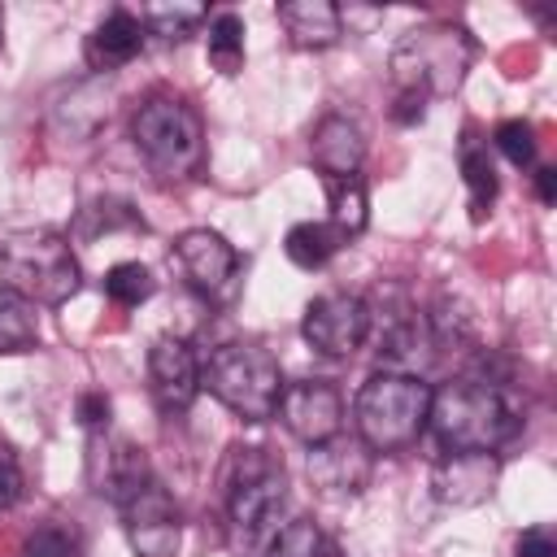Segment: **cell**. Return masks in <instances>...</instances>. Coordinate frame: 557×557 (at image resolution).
<instances>
[{
	"mask_svg": "<svg viewBox=\"0 0 557 557\" xmlns=\"http://www.w3.org/2000/svg\"><path fill=\"white\" fill-rule=\"evenodd\" d=\"M426 426L444 453H496L522 426V405L505 383L487 374H461L431 392Z\"/></svg>",
	"mask_w": 557,
	"mask_h": 557,
	"instance_id": "obj_1",
	"label": "cell"
},
{
	"mask_svg": "<svg viewBox=\"0 0 557 557\" xmlns=\"http://www.w3.org/2000/svg\"><path fill=\"white\" fill-rule=\"evenodd\" d=\"M205 52H209V61H213L218 74H239V65H244V22L235 13L209 17Z\"/></svg>",
	"mask_w": 557,
	"mask_h": 557,
	"instance_id": "obj_22",
	"label": "cell"
},
{
	"mask_svg": "<svg viewBox=\"0 0 557 557\" xmlns=\"http://www.w3.org/2000/svg\"><path fill=\"white\" fill-rule=\"evenodd\" d=\"M278 422L309 448L335 440L344 431V396L335 383L326 379H300V383H283L278 392Z\"/></svg>",
	"mask_w": 557,
	"mask_h": 557,
	"instance_id": "obj_10",
	"label": "cell"
},
{
	"mask_svg": "<svg viewBox=\"0 0 557 557\" xmlns=\"http://www.w3.org/2000/svg\"><path fill=\"white\" fill-rule=\"evenodd\" d=\"M0 30H4V17H0Z\"/></svg>",
	"mask_w": 557,
	"mask_h": 557,
	"instance_id": "obj_34",
	"label": "cell"
},
{
	"mask_svg": "<svg viewBox=\"0 0 557 557\" xmlns=\"http://www.w3.org/2000/svg\"><path fill=\"white\" fill-rule=\"evenodd\" d=\"M152 292H157V278H152V270L139 265V261H117V265L104 274V296H109L113 305L135 309V305H144Z\"/></svg>",
	"mask_w": 557,
	"mask_h": 557,
	"instance_id": "obj_23",
	"label": "cell"
},
{
	"mask_svg": "<svg viewBox=\"0 0 557 557\" xmlns=\"http://www.w3.org/2000/svg\"><path fill=\"white\" fill-rule=\"evenodd\" d=\"M22 496V461L17 453L0 440V509H13Z\"/></svg>",
	"mask_w": 557,
	"mask_h": 557,
	"instance_id": "obj_29",
	"label": "cell"
},
{
	"mask_svg": "<svg viewBox=\"0 0 557 557\" xmlns=\"http://www.w3.org/2000/svg\"><path fill=\"white\" fill-rule=\"evenodd\" d=\"M422 113H426V96H413V91H396V109H392V117L396 122H422Z\"/></svg>",
	"mask_w": 557,
	"mask_h": 557,
	"instance_id": "obj_32",
	"label": "cell"
},
{
	"mask_svg": "<svg viewBox=\"0 0 557 557\" xmlns=\"http://www.w3.org/2000/svg\"><path fill=\"white\" fill-rule=\"evenodd\" d=\"M322 191H326V209H331V226L348 239L357 231H366L370 222V196L361 174H322Z\"/></svg>",
	"mask_w": 557,
	"mask_h": 557,
	"instance_id": "obj_18",
	"label": "cell"
},
{
	"mask_svg": "<svg viewBox=\"0 0 557 557\" xmlns=\"http://www.w3.org/2000/svg\"><path fill=\"white\" fill-rule=\"evenodd\" d=\"M22 557H83V540L74 527H61V522H44L26 535L22 544Z\"/></svg>",
	"mask_w": 557,
	"mask_h": 557,
	"instance_id": "obj_26",
	"label": "cell"
},
{
	"mask_svg": "<svg viewBox=\"0 0 557 557\" xmlns=\"http://www.w3.org/2000/svg\"><path fill=\"white\" fill-rule=\"evenodd\" d=\"M274 13H278V26L287 30L292 48H305V52H322V48L339 44V35H344V13L331 0H287Z\"/></svg>",
	"mask_w": 557,
	"mask_h": 557,
	"instance_id": "obj_15",
	"label": "cell"
},
{
	"mask_svg": "<svg viewBox=\"0 0 557 557\" xmlns=\"http://www.w3.org/2000/svg\"><path fill=\"white\" fill-rule=\"evenodd\" d=\"M300 335L322 357H352L366 344V335H370L366 296H352V292H322V296H313L305 305Z\"/></svg>",
	"mask_w": 557,
	"mask_h": 557,
	"instance_id": "obj_9",
	"label": "cell"
},
{
	"mask_svg": "<svg viewBox=\"0 0 557 557\" xmlns=\"http://www.w3.org/2000/svg\"><path fill=\"white\" fill-rule=\"evenodd\" d=\"M461 174H466V191H470V218L483 222V213L492 209V200L500 191V178L487 157V144H479L474 131H466V139H461Z\"/></svg>",
	"mask_w": 557,
	"mask_h": 557,
	"instance_id": "obj_19",
	"label": "cell"
},
{
	"mask_svg": "<svg viewBox=\"0 0 557 557\" xmlns=\"http://www.w3.org/2000/svg\"><path fill=\"white\" fill-rule=\"evenodd\" d=\"M496 474V453H444L431 466V496L440 505H479L492 496Z\"/></svg>",
	"mask_w": 557,
	"mask_h": 557,
	"instance_id": "obj_13",
	"label": "cell"
},
{
	"mask_svg": "<svg viewBox=\"0 0 557 557\" xmlns=\"http://www.w3.org/2000/svg\"><path fill=\"white\" fill-rule=\"evenodd\" d=\"M170 257L178 261L183 278H187L196 292H205V296L226 292L231 278H235V270H239V252H235L218 231H209V226L183 231V235L174 239V252H170Z\"/></svg>",
	"mask_w": 557,
	"mask_h": 557,
	"instance_id": "obj_12",
	"label": "cell"
},
{
	"mask_svg": "<svg viewBox=\"0 0 557 557\" xmlns=\"http://www.w3.org/2000/svg\"><path fill=\"white\" fill-rule=\"evenodd\" d=\"M200 387H209V396H218L235 418L265 422L278 409L283 370H278V357L270 348L235 339V344H218L205 357Z\"/></svg>",
	"mask_w": 557,
	"mask_h": 557,
	"instance_id": "obj_7",
	"label": "cell"
},
{
	"mask_svg": "<svg viewBox=\"0 0 557 557\" xmlns=\"http://www.w3.org/2000/svg\"><path fill=\"white\" fill-rule=\"evenodd\" d=\"M0 278L9 292H17L22 300L30 305H65L83 274H78V261L70 252V239L39 226V231H9L0 239Z\"/></svg>",
	"mask_w": 557,
	"mask_h": 557,
	"instance_id": "obj_6",
	"label": "cell"
},
{
	"mask_svg": "<svg viewBox=\"0 0 557 557\" xmlns=\"http://www.w3.org/2000/svg\"><path fill=\"white\" fill-rule=\"evenodd\" d=\"M426 413H431V387L422 383V374L379 370L361 383L352 400L357 440L370 453H400L418 444V435L426 431Z\"/></svg>",
	"mask_w": 557,
	"mask_h": 557,
	"instance_id": "obj_3",
	"label": "cell"
},
{
	"mask_svg": "<svg viewBox=\"0 0 557 557\" xmlns=\"http://www.w3.org/2000/svg\"><path fill=\"white\" fill-rule=\"evenodd\" d=\"M265 557H326V540L309 518H292V522L278 527Z\"/></svg>",
	"mask_w": 557,
	"mask_h": 557,
	"instance_id": "obj_24",
	"label": "cell"
},
{
	"mask_svg": "<svg viewBox=\"0 0 557 557\" xmlns=\"http://www.w3.org/2000/svg\"><path fill=\"white\" fill-rule=\"evenodd\" d=\"M309 152H313V165L322 174H357L366 161V135L348 113H326L313 126Z\"/></svg>",
	"mask_w": 557,
	"mask_h": 557,
	"instance_id": "obj_16",
	"label": "cell"
},
{
	"mask_svg": "<svg viewBox=\"0 0 557 557\" xmlns=\"http://www.w3.org/2000/svg\"><path fill=\"white\" fill-rule=\"evenodd\" d=\"M144 48V22L131 13V9H113L83 44V57L96 74H113L122 70L126 61H135Z\"/></svg>",
	"mask_w": 557,
	"mask_h": 557,
	"instance_id": "obj_14",
	"label": "cell"
},
{
	"mask_svg": "<svg viewBox=\"0 0 557 557\" xmlns=\"http://www.w3.org/2000/svg\"><path fill=\"white\" fill-rule=\"evenodd\" d=\"M117 513H122V531H126L135 557H174L178 553L183 518H178L174 496L157 483V474L144 487H135L126 500H117Z\"/></svg>",
	"mask_w": 557,
	"mask_h": 557,
	"instance_id": "obj_8",
	"label": "cell"
},
{
	"mask_svg": "<svg viewBox=\"0 0 557 557\" xmlns=\"http://www.w3.org/2000/svg\"><path fill=\"white\" fill-rule=\"evenodd\" d=\"M113 226H144V222H139V213H135L126 200H113V196H104V200H96L91 209H83V231H87V235L113 231Z\"/></svg>",
	"mask_w": 557,
	"mask_h": 557,
	"instance_id": "obj_28",
	"label": "cell"
},
{
	"mask_svg": "<svg viewBox=\"0 0 557 557\" xmlns=\"http://www.w3.org/2000/svg\"><path fill=\"white\" fill-rule=\"evenodd\" d=\"M131 139L139 148V157L148 161V170L161 183H178L191 178L205 161V126L200 113L174 96V91H152L135 117H131Z\"/></svg>",
	"mask_w": 557,
	"mask_h": 557,
	"instance_id": "obj_4",
	"label": "cell"
},
{
	"mask_svg": "<svg viewBox=\"0 0 557 557\" xmlns=\"http://www.w3.org/2000/svg\"><path fill=\"white\" fill-rule=\"evenodd\" d=\"M226 540L235 557H265L287 509V474L265 448H231L226 474Z\"/></svg>",
	"mask_w": 557,
	"mask_h": 557,
	"instance_id": "obj_2",
	"label": "cell"
},
{
	"mask_svg": "<svg viewBox=\"0 0 557 557\" xmlns=\"http://www.w3.org/2000/svg\"><path fill=\"white\" fill-rule=\"evenodd\" d=\"M35 344H39L35 305L0 283V352H26Z\"/></svg>",
	"mask_w": 557,
	"mask_h": 557,
	"instance_id": "obj_21",
	"label": "cell"
},
{
	"mask_svg": "<svg viewBox=\"0 0 557 557\" xmlns=\"http://www.w3.org/2000/svg\"><path fill=\"white\" fill-rule=\"evenodd\" d=\"M309 474L318 487L326 492H361L366 474H370V461H366V444H344L339 435L309 448Z\"/></svg>",
	"mask_w": 557,
	"mask_h": 557,
	"instance_id": "obj_17",
	"label": "cell"
},
{
	"mask_svg": "<svg viewBox=\"0 0 557 557\" xmlns=\"http://www.w3.org/2000/svg\"><path fill=\"white\" fill-rule=\"evenodd\" d=\"M200 22H205V9H196V4H152V9L144 13V26H148L152 35H161L165 44L187 39Z\"/></svg>",
	"mask_w": 557,
	"mask_h": 557,
	"instance_id": "obj_25",
	"label": "cell"
},
{
	"mask_svg": "<svg viewBox=\"0 0 557 557\" xmlns=\"http://www.w3.org/2000/svg\"><path fill=\"white\" fill-rule=\"evenodd\" d=\"M518 557H557V540L544 527H531L518 535Z\"/></svg>",
	"mask_w": 557,
	"mask_h": 557,
	"instance_id": "obj_31",
	"label": "cell"
},
{
	"mask_svg": "<svg viewBox=\"0 0 557 557\" xmlns=\"http://www.w3.org/2000/svg\"><path fill=\"white\" fill-rule=\"evenodd\" d=\"M287 248V261L300 265V270H322L339 248H344V235L331 226V222H296L283 239Z\"/></svg>",
	"mask_w": 557,
	"mask_h": 557,
	"instance_id": "obj_20",
	"label": "cell"
},
{
	"mask_svg": "<svg viewBox=\"0 0 557 557\" xmlns=\"http://www.w3.org/2000/svg\"><path fill=\"white\" fill-rule=\"evenodd\" d=\"M492 139H496V148H500V157H505L509 165H518V170L535 165L540 144H535V126H531V122H522V117H505V122L496 126Z\"/></svg>",
	"mask_w": 557,
	"mask_h": 557,
	"instance_id": "obj_27",
	"label": "cell"
},
{
	"mask_svg": "<svg viewBox=\"0 0 557 557\" xmlns=\"http://www.w3.org/2000/svg\"><path fill=\"white\" fill-rule=\"evenodd\" d=\"M148 387L161 413H187L200 392V357L187 339L161 335L148 348Z\"/></svg>",
	"mask_w": 557,
	"mask_h": 557,
	"instance_id": "obj_11",
	"label": "cell"
},
{
	"mask_svg": "<svg viewBox=\"0 0 557 557\" xmlns=\"http://www.w3.org/2000/svg\"><path fill=\"white\" fill-rule=\"evenodd\" d=\"M474 61V39L466 35V26L453 22H431V26H413L396 39L392 48V83L396 91H413V96H453Z\"/></svg>",
	"mask_w": 557,
	"mask_h": 557,
	"instance_id": "obj_5",
	"label": "cell"
},
{
	"mask_svg": "<svg viewBox=\"0 0 557 557\" xmlns=\"http://www.w3.org/2000/svg\"><path fill=\"white\" fill-rule=\"evenodd\" d=\"M109 396L104 392H87V396H78V422L87 426V431H104L109 426Z\"/></svg>",
	"mask_w": 557,
	"mask_h": 557,
	"instance_id": "obj_30",
	"label": "cell"
},
{
	"mask_svg": "<svg viewBox=\"0 0 557 557\" xmlns=\"http://www.w3.org/2000/svg\"><path fill=\"white\" fill-rule=\"evenodd\" d=\"M535 196H540L544 205L557 200V170H553V165H540V170H535Z\"/></svg>",
	"mask_w": 557,
	"mask_h": 557,
	"instance_id": "obj_33",
	"label": "cell"
}]
</instances>
